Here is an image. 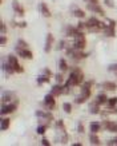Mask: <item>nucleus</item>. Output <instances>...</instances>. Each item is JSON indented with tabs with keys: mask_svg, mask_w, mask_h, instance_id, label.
<instances>
[{
	"mask_svg": "<svg viewBox=\"0 0 117 146\" xmlns=\"http://www.w3.org/2000/svg\"><path fill=\"white\" fill-rule=\"evenodd\" d=\"M49 82H51V76L47 75V74H44V72H41V74L37 76V84H39V86L49 83Z\"/></svg>",
	"mask_w": 117,
	"mask_h": 146,
	"instance_id": "f3484780",
	"label": "nucleus"
},
{
	"mask_svg": "<svg viewBox=\"0 0 117 146\" xmlns=\"http://www.w3.org/2000/svg\"><path fill=\"white\" fill-rule=\"evenodd\" d=\"M57 50H65V40H60L59 43H57Z\"/></svg>",
	"mask_w": 117,
	"mask_h": 146,
	"instance_id": "4c0bfd02",
	"label": "nucleus"
},
{
	"mask_svg": "<svg viewBox=\"0 0 117 146\" xmlns=\"http://www.w3.org/2000/svg\"><path fill=\"white\" fill-rule=\"evenodd\" d=\"M18 110V103L16 102H11V103H1V110H0V114L3 115H9L15 113Z\"/></svg>",
	"mask_w": 117,
	"mask_h": 146,
	"instance_id": "20e7f679",
	"label": "nucleus"
},
{
	"mask_svg": "<svg viewBox=\"0 0 117 146\" xmlns=\"http://www.w3.org/2000/svg\"><path fill=\"white\" fill-rule=\"evenodd\" d=\"M3 70H4V72L7 74V75H12L13 72H16V71H15V68H13V66H11L8 62L3 63Z\"/></svg>",
	"mask_w": 117,
	"mask_h": 146,
	"instance_id": "5701e85b",
	"label": "nucleus"
},
{
	"mask_svg": "<svg viewBox=\"0 0 117 146\" xmlns=\"http://www.w3.org/2000/svg\"><path fill=\"white\" fill-rule=\"evenodd\" d=\"M7 62L11 64V66H13V68L19 64V60H18V56L16 55H13V54H9V55H7Z\"/></svg>",
	"mask_w": 117,
	"mask_h": 146,
	"instance_id": "412c9836",
	"label": "nucleus"
},
{
	"mask_svg": "<svg viewBox=\"0 0 117 146\" xmlns=\"http://www.w3.org/2000/svg\"><path fill=\"white\" fill-rule=\"evenodd\" d=\"M101 129H103V125L100 123V122H91V125H89L91 133H99Z\"/></svg>",
	"mask_w": 117,
	"mask_h": 146,
	"instance_id": "aec40b11",
	"label": "nucleus"
},
{
	"mask_svg": "<svg viewBox=\"0 0 117 146\" xmlns=\"http://www.w3.org/2000/svg\"><path fill=\"white\" fill-rule=\"evenodd\" d=\"M114 75H116V78H117V71H116V72H114Z\"/></svg>",
	"mask_w": 117,
	"mask_h": 146,
	"instance_id": "49530a36",
	"label": "nucleus"
},
{
	"mask_svg": "<svg viewBox=\"0 0 117 146\" xmlns=\"http://www.w3.org/2000/svg\"><path fill=\"white\" fill-rule=\"evenodd\" d=\"M88 110H89L91 114H100V113H101V110H100V105L96 101L89 103V109H88Z\"/></svg>",
	"mask_w": 117,
	"mask_h": 146,
	"instance_id": "a211bd4d",
	"label": "nucleus"
},
{
	"mask_svg": "<svg viewBox=\"0 0 117 146\" xmlns=\"http://www.w3.org/2000/svg\"><path fill=\"white\" fill-rule=\"evenodd\" d=\"M15 51L20 58H24V59H32L33 58V52L31 51L29 48H19V47H15Z\"/></svg>",
	"mask_w": 117,
	"mask_h": 146,
	"instance_id": "6e6552de",
	"label": "nucleus"
},
{
	"mask_svg": "<svg viewBox=\"0 0 117 146\" xmlns=\"http://www.w3.org/2000/svg\"><path fill=\"white\" fill-rule=\"evenodd\" d=\"M68 68H69L68 62H67L65 59H63V58H61L60 60H59V70H60L61 72H65V71H68Z\"/></svg>",
	"mask_w": 117,
	"mask_h": 146,
	"instance_id": "393cba45",
	"label": "nucleus"
},
{
	"mask_svg": "<svg viewBox=\"0 0 117 146\" xmlns=\"http://www.w3.org/2000/svg\"><path fill=\"white\" fill-rule=\"evenodd\" d=\"M53 43H55V38L51 32L47 34V38H45V46H44V51L47 54H49L52 51V47H53Z\"/></svg>",
	"mask_w": 117,
	"mask_h": 146,
	"instance_id": "1a4fd4ad",
	"label": "nucleus"
},
{
	"mask_svg": "<svg viewBox=\"0 0 117 146\" xmlns=\"http://www.w3.org/2000/svg\"><path fill=\"white\" fill-rule=\"evenodd\" d=\"M72 15H73L75 18H77L80 19V20H82V19L85 18V12H84V9L81 8H78V7H72Z\"/></svg>",
	"mask_w": 117,
	"mask_h": 146,
	"instance_id": "dca6fc26",
	"label": "nucleus"
},
{
	"mask_svg": "<svg viewBox=\"0 0 117 146\" xmlns=\"http://www.w3.org/2000/svg\"><path fill=\"white\" fill-rule=\"evenodd\" d=\"M87 4H99L100 0H84Z\"/></svg>",
	"mask_w": 117,
	"mask_h": 146,
	"instance_id": "a19ab883",
	"label": "nucleus"
},
{
	"mask_svg": "<svg viewBox=\"0 0 117 146\" xmlns=\"http://www.w3.org/2000/svg\"><path fill=\"white\" fill-rule=\"evenodd\" d=\"M56 129L59 130V133H67V129H65V125H64V122L61 119H59V121H56Z\"/></svg>",
	"mask_w": 117,
	"mask_h": 146,
	"instance_id": "a878e982",
	"label": "nucleus"
},
{
	"mask_svg": "<svg viewBox=\"0 0 117 146\" xmlns=\"http://www.w3.org/2000/svg\"><path fill=\"white\" fill-rule=\"evenodd\" d=\"M55 95L53 94H47L45 97H44V102H43V105L44 107L47 109V110H53L55 107H56V99H55Z\"/></svg>",
	"mask_w": 117,
	"mask_h": 146,
	"instance_id": "39448f33",
	"label": "nucleus"
},
{
	"mask_svg": "<svg viewBox=\"0 0 117 146\" xmlns=\"http://www.w3.org/2000/svg\"><path fill=\"white\" fill-rule=\"evenodd\" d=\"M13 99H16V94L12 93V91H7L1 97V103H11Z\"/></svg>",
	"mask_w": 117,
	"mask_h": 146,
	"instance_id": "4468645a",
	"label": "nucleus"
},
{
	"mask_svg": "<svg viewBox=\"0 0 117 146\" xmlns=\"http://www.w3.org/2000/svg\"><path fill=\"white\" fill-rule=\"evenodd\" d=\"M12 26L13 27H19V28H25V27H27V22H24V20H13Z\"/></svg>",
	"mask_w": 117,
	"mask_h": 146,
	"instance_id": "c85d7f7f",
	"label": "nucleus"
},
{
	"mask_svg": "<svg viewBox=\"0 0 117 146\" xmlns=\"http://www.w3.org/2000/svg\"><path fill=\"white\" fill-rule=\"evenodd\" d=\"M72 145H73V146H82V143H81V142H73Z\"/></svg>",
	"mask_w": 117,
	"mask_h": 146,
	"instance_id": "c03bdc74",
	"label": "nucleus"
},
{
	"mask_svg": "<svg viewBox=\"0 0 117 146\" xmlns=\"http://www.w3.org/2000/svg\"><path fill=\"white\" fill-rule=\"evenodd\" d=\"M101 86H103V89L105 91H116L117 90V83L116 82H112V80H105Z\"/></svg>",
	"mask_w": 117,
	"mask_h": 146,
	"instance_id": "2eb2a0df",
	"label": "nucleus"
},
{
	"mask_svg": "<svg viewBox=\"0 0 117 146\" xmlns=\"http://www.w3.org/2000/svg\"><path fill=\"white\" fill-rule=\"evenodd\" d=\"M51 94H53L55 97H61V95H64V84L56 83L55 86H52Z\"/></svg>",
	"mask_w": 117,
	"mask_h": 146,
	"instance_id": "f8f14e48",
	"label": "nucleus"
},
{
	"mask_svg": "<svg viewBox=\"0 0 117 146\" xmlns=\"http://www.w3.org/2000/svg\"><path fill=\"white\" fill-rule=\"evenodd\" d=\"M63 110H64L67 114H71V113H72V110H73L72 103H69V102H64V103H63Z\"/></svg>",
	"mask_w": 117,
	"mask_h": 146,
	"instance_id": "bb28decb",
	"label": "nucleus"
},
{
	"mask_svg": "<svg viewBox=\"0 0 117 146\" xmlns=\"http://www.w3.org/2000/svg\"><path fill=\"white\" fill-rule=\"evenodd\" d=\"M87 9L93 13H97L100 16H105V11L100 4H87Z\"/></svg>",
	"mask_w": 117,
	"mask_h": 146,
	"instance_id": "9d476101",
	"label": "nucleus"
},
{
	"mask_svg": "<svg viewBox=\"0 0 117 146\" xmlns=\"http://www.w3.org/2000/svg\"><path fill=\"white\" fill-rule=\"evenodd\" d=\"M84 82H85V76H84V72H82L81 68L77 66L72 67L69 78L65 80V84L69 86V87H73V86H81Z\"/></svg>",
	"mask_w": 117,
	"mask_h": 146,
	"instance_id": "f257e3e1",
	"label": "nucleus"
},
{
	"mask_svg": "<svg viewBox=\"0 0 117 146\" xmlns=\"http://www.w3.org/2000/svg\"><path fill=\"white\" fill-rule=\"evenodd\" d=\"M87 26H88V31L89 32H100L107 27V23L99 20L96 16H91L87 20Z\"/></svg>",
	"mask_w": 117,
	"mask_h": 146,
	"instance_id": "f03ea898",
	"label": "nucleus"
},
{
	"mask_svg": "<svg viewBox=\"0 0 117 146\" xmlns=\"http://www.w3.org/2000/svg\"><path fill=\"white\" fill-rule=\"evenodd\" d=\"M109 71L116 72V71H117V63H116V64H110V66H109Z\"/></svg>",
	"mask_w": 117,
	"mask_h": 146,
	"instance_id": "37998d69",
	"label": "nucleus"
},
{
	"mask_svg": "<svg viewBox=\"0 0 117 146\" xmlns=\"http://www.w3.org/2000/svg\"><path fill=\"white\" fill-rule=\"evenodd\" d=\"M5 44H7V36L0 35V46H5Z\"/></svg>",
	"mask_w": 117,
	"mask_h": 146,
	"instance_id": "58836bf2",
	"label": "nucleus"
},
{
	"mask_svg": "<svg viewBox=\"0 0 117 146\" xmlns=\"http://www.w3.org/2000/svg\"><path fill=\"white\" fill-rule=\"evenodd\" d=\"M107 145H109V146H114V145H116L117 146V137L112 138V139H110V141H109Z\"/></svg>",
	"mask_w": 117,
	"mask_h": 146,
	"instance_id": "ea45409f",
	"label": "nucleus"
},
{
	"mask_svg": "<svg viewBox=\"0 0 117 146\" xmlns=\"http://www.w3.org/2000/svg\"><path fill=\"white\" fill-rule=\"evenodd\" d=\"M104 3L108 8H112V9L114 8V1H113V0H104Z\"/></svg>",
	"mask_w": 117,
	"mask_h": 146,
	"instance_id": "e433bc0d",
	"label": "nucleus"
},
{
	"mask_svg": "<svg viewBox=\"0 0 117 146\" xmlns=\"http://www.w3.org/2000/svg\"><path fill=\"white\" fill-rule=\"evenodd\" d=\"M63 74H64V72H59V74H56V75H55V79H56V82L57 83H60V84H63L65 82V79H64V75H63Z\"/></svg>",
	"mask_w": 117,
	"mask_h": 146,
	"instance_id": "7c9ffc66",
	"label": "nucleus"
},
{
	"mask_svg": "<svg viewBox=\"0 0 117 146\" xmlns=\"http://www.w3.org/2000/svg\"><path fill=\"white\" fill-rule=\"evenodd\" d=\"M107 106L109 109H113V107L117 106V97H112V98H108V102H107Z\"/></svg>",
	"mask_w": 117,
	"mask_h": 146,
	"instance_id": "cd10ccee",
	"label": "nucleus"
},
{
	"mask_svg": "<svg viewBox=\"0 0 117 146\" xmlns=\"http://www.w3.org/2000/svg\"><path fill=\"white\" fill-rule=\"evenodd\" d=\"M95 101L99 103L100 106H104V105H107V102H108V97H107V94L105 93H101V94H99V95L96 97Z\"/></svg>",
	"mask_w": 117,
	"mask_h": 146,
	"instance_id": "6ab92c4d",
	"label": "nucleus"
},
{
	"mask_svg": "<svg viewBox=\"0 0 117 146\" xmlns=\"http://www.w3.org/2000/svg\"><path fill=\"white\" fill-rule=\"evenodd\" d=\"M77 131L80 134H84V133H85V126H84V123H82V122H78V125H77Z\"/></svg>",
	"mask_w": 117,
	"mask_h": 146,
	"instance_id": "c9c22d12",
	"label": "nucleus"
},
{
	"mask_svg": "<svg viewBox=\"0 0 117 146\" xmlns=\"http://www.w3.org/2000/svg\"><path fill=\"white\" fill-rule=\"evenodd\" d=\"M39 11H40V13L43 15L44 18H51L52 16V12H51V9L48 8V5L45 4V3H40L39 4Z\"/></svg>",
	"mask_w": 117,
	"mask_h": 146,
	"instance_id": "ddd939ff",
	"label": "nucleus"
},
{
	"mask_svg": "<svg viewBox=\"0 0 117 146\" xmlns=\"http://www.w3.org/2000/svg\"><path fill=\"white\" fill-rule=\"evenodd\" d=\"M87 101H88L87 98H84L82 95H78V97L75 99V103H76V105H81V103H85Z\"/></svg>",
	"mask_w": 117,
	"mask_h": 146,
	"instance_id": "72a5a7b5",
	"label": "nucleus"
},
{
	"mask_svg": "<svg viewBox=\"0 0 117 146\" xmlns=\"http://www.w3.org/2000/svg\"><path fill=\"white\" fill-rule=\"evenodd\" d=\"M87 47V39H85V36H84V32L80 34V35L75 36V46L73 48L76 50H85Z\"/></svg>",
	"mask_w": 117,
	"mask_h": 146,
	"instance_id": "423d86ee",
	"label": "nucleus"
},
{
	"mask_svg": "<svg viewBox=\"0 0 117 146\" xmlns=\"http://www.w3.org/2000/svg\"><path fill=\"white\" fill-rule=\"evenodd\" d=\"M3 1H4V0H0V4H3Z\"/></svg>",
	"mask_w": 117,
	"mask_h": 146,
	"instance_id": "a18cd8bd",
	"label": "nucleus"
},
{
	"mask_svg": "<svg viewBox=\"0 0 117 146\" xmlns=\"http://www.w3.org/2000/svg\"><path fill=\"white\" fill-rule=\"evenodd\" d=\"M80 30V31H84V30H88V26H87V22H82V20H80V22L77 23V26H76Z\"/></svg>",
	"mask_w": 117,
	"mask_h": 146,
	"instance_id": "473e14b6",
	"label": "nucleus"
},
{
	"mask_svg": "<svg viewBox=\"0 0 117 146\" xmlns=\"http://www.w3.org/2000/svg\"><path fill=\"white\" fill-rule=\"evenodd\" d=\"M0 34L1 35H7V26H5V23L3 20L0 22Z\"/></svg>",
	"mask_w": 117,
	"mask_h": 146,
	"instance_id": "f704fd0d",
	"label": "nucleus"
},
{
	"mask_svg": "<svg viewBox=\"0 0 117 146\" xmlns=\"http://www.w3.org/2000/svg\"><path fill=\"white\" fill-rule=\"evenodd\" d=\"M47 129H48L47 125H43V123H41V125L39 126V127H37L36 133L39 134V135H44V134H45V130H47Z\"/></svg>",
	"mask_w": 117,
	"mask_h": 146,
	"instance_id": "c756f323",
	"label": "nucleus"
},
{
	"mask_svg": "<svg viewBox=\"0 0 117 146\" xmlns=\"http://www.w3.org/2000/svg\"><path fill=\"white\" fill-rule=\"evenodd\" d=\"M16 47H19V48H28V43H27L25 40L19 39L18 43H16Z\"/></svg>",
	"mask_w": 117,
	"mask_h": 146,
	"instance_id": "2f4dec72",
	"label": "nucleus"
},
{
	"mask_svg": "<svg viewBox=\"0 0 117 146\" xmlns=\"http://www.w3.org/2000/svg\"><path fill=\"white\" fill-rule=\"evenodd\" d=\"M41 145H44V146H51V142L48 141L47 138H43V139H41Z\"/></svg>",
	"mask_w": 117,
	"mask_h": 146,
	"instance_id": "79ce46f5",
	"label": "nucleus"
},
{
	"mask_svg": "<svg viewBox=\"0 0 117 146\" xmlns=\"http://www.w3.org/2000/svg\"><path fill=\"white\" fill-rule=\"evenodd\" d=\"M105 23H107V27L103 30L104 35L108 36V38H113L116 35V22L113 19H105Z\"/></svg>",
	"mask_w": 117,
	"mask_h": 146,
	"instance_id": "7ed1b4c3",
	"label": "nucleus"
},
{
	"mask_svg": "<svg viewBox=\"0 0 117 146\" xmlns=\"http://www.w3.org/2000/svg\"><path fill=\"white\" fill-rule=\"evenodd\" d=\"M9 126H11V119H9V118H1V121H0V127H1V130L5 131L7 129H9Z\"/></svg>",
	"mask_w": 117,
	"mask_h": 146,
	"instance_id": "b1692460",
	"label": "nucleus"
},
{
	"mask_svg": "<svg viewBox=\"0 0 117 146\" xmlns=\"http://www.w3.org/2000/svg\"><path fill=\"white\" fill-rule=\"evenodd\" d=\"M12 9L16 12V15L19 16H24L25 15V9L23 7L20 3H19V0H12Z\"/></svg>",
	"mask_w": 117,
	"mask_h": 146,
	"instance_id": "9b49d317",
	"label": "nucleus"
},
{
	"mask_svg": "<svg viewBox=\"0 0 117 146\" xmlns=\"http://www.w3.org/2000/svg\"><path fill=\"white\" fill-rule=\"evenodd\" d=\"M89 143L91 145H96V146L101 145V141L97 137V133H91V135H89Z\"/></svg>",
	"mask_w": 117,
	"mask_h": 146,
	"instance_id": "4be33fe9",
	"label": "nucleus"
},
{
	"mask_svg": "<svg viewBox=\"0 0 117 146\" xmlns=\"http://www.w3.org/2000/svg\"><path fill=\"white\" fill-rule=\"evenodd\" d=\"M101 125H103V129H105L109 133H117V122H114V121L105 119Z\"/></svg>",
	"mask_w": 117,
	"mask_h": 146,
	"instance_id": "0eeeda50",
	"label": "nucleus"
}]
</instances>
